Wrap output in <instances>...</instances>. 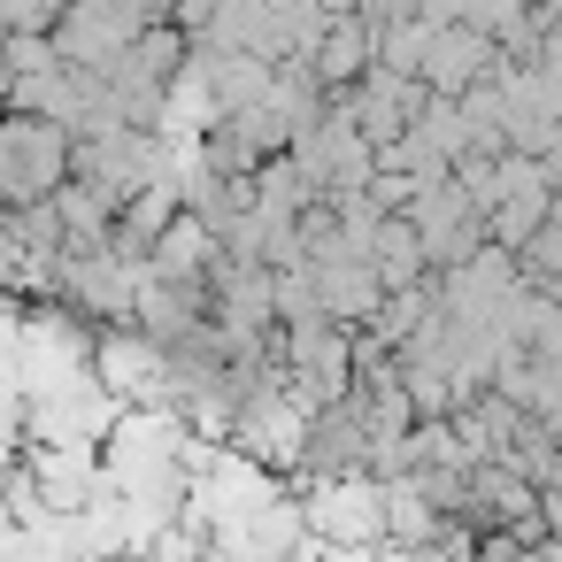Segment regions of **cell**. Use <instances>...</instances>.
<instances>
[{"label":"cell","instance_id":"obj_3","mask_svg":"<svg viewBox=\"0 0 562 562\" xmlns=\"http://www.w3.org/2000/svg\"><path fill=\"white\" fill-rule=\"evenodd\" d=\"M493 70H501V55H493V32H477V24H439L431 47H424V78L439 93H470Z\"/></svg>","mask_w":562,"mask_h":562},{"label":"cell","instance_id":"obj_9","mask_svg":"<svg viewBox=\"0 0 562 562\" xmlns=\"http://www.w3.org/2000/svg\"><path fill=\"white\" fill-rule=\"evenodd\" d=\"M531 262H539L547 278H562V209L539 216V232H531Z\"/></svg>","mask_w":562,"mask_h":562},{"label":"cell","instance_id":"obj_10","mask_svg":"<svg viewBox=\"0 0 562 562\" xmlns=\"http://www.w3.org/2000/svg\"><path fill=\"white\" fill-rule=\"evenodd\" d=\"M132 9H139V16L155 24V16H170V9H178V0H132Z\"/></svg>","mask_w":562,"mask_h":562},{"label":"cell","instance_id":"obj_11","mask_svg":"<svg viewBox=\"0 0 562 562\" xmlns=\"http://www.w3.org/2000/svg\"><path fill=\"white\" fill-rule=\"evenodd\" d=\"M0 477H9V447H0Z\"/></svg>","mask_w":562,"mask_h":562},{"label":"cell","instance_id":"obj_8","mask_svg":"<svg viewBox=\"0 0 562 562\" xmlns=\"http://www.w3.org/2000/svg\"><path fill=\"white\" fill-rule=\"evenodd\" d=\"M101 370H109V385H139V393H147L162 362H155L147 347H109V355H101Z\"/></svg>","mask_w":562,"mask_h":562},{"label":"cell","instance_id":"obj_6","mask_svg":"<svg viewBox=\"0 0 562 562\" xmlns=\"http://www.w3.org/2000/svg\"><path fill=\"white\" fill-rule=\"evenodd\" d=\"M201 255H209V224H201V216H186L178 232L162 224V239H155V262H147V270H155V278H193V270H201Z\"/></svg>","mask_w":562,"mask_h":562},{"label":"cell","instance_id":"obj_1","mask_svg":"<svg viewBox=\"0 0 562 562\" xmlns=\"http://www.w3.org/2000/svg\"><path fill=\"white\" fill-rule=\"evenodd\" d=\"M70 147H63V116H9L0 124V193H16V201H40L55 178H63Z\"/></svg>","mask_w":562,"mask_h":562},{"label":"cell","instance_id":"obj_2","mask_svg":"<svg viewBox=\"0 0 562 562\" xmlns=\"http://www.w3.org/2000/svg\"><path fill=\"white\" fill-rule=\"evenodd\" d=\"M139 32H147V16L132 9V0H78V9L63 16V32H55V47H63L70 63H109V55H124Z\"/></svg>","mask_w":562,"mask_h":562},{"label":"cell","instance_id":"obj_7","mask_svg":"<svg viewBox=\"0 0 562 562\" xmlns=\"http://www.w3.org/2000/svg\"><path fill=\"white\" fill-rule=\"evenodd\" d=\"M247 431H255L270 454H301L308 416H301V408H285V401H255V408H247Z\"/></svg>","mask_w":562,"mask_h":562},{"label":"cell","instance_id":"obj_5","mask_svg":"<svg viewBox=\"0 0 562 562\" xmlns=\"http://www.w3.org/2000/svg\"><path fill=\"white\" fill-rule=\"evenodd\" d=\"M370 255H378V278H385V293H393V285H408V278L424 270L431 247H424V232H416V216H408V224H378Z\"/></svg>","mask_w":562,"mask_h":562},{"label":"cell","instance_id":"obj_4","mask_svg":"<svg viewBox=\"0 0 562 562\" xmlns=\"http://www.w3.org/2000/svg\"><path fill=\"white\" fill-rule=\"evenodd\" d=\"M308 516H316L324 531H339V539H378V524H385V485H331V493L308 501Z\"/></svg>","mask_w":562,"mask_h":562}]
</instances>
